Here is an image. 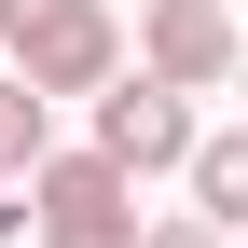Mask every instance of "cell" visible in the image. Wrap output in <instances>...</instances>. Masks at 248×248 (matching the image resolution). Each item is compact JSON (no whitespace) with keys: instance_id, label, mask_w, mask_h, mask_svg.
<instances>
[{"instance_id":"obj_1","label":"cell","mask_w":248,"mask_h":248,"mask_svg":"<svg viewBox=\"0 0 248 248\" xmlns=\"http://www.w3.org/2000/svg\"><path fill=\"white\" fill-rule=\"evenodd\" d=\"M0 69H28L42 97H97L124 69V14L110 0H0Z\"/></svg>"},{"instance_id":"obj_2","label":"cell","mask_w":248,"mask_h":248,"mask_svg":"<svg viewBox=\"0 0 248 248\" xmlns=\"http://www.w3.org/2000/svg\"><path fill=\"white\" fill-rule=\"evenodd\" d=\"M14 193H28V248H138V179H124L97 138L83 152H42Z\"/></svg>"},{"instance_id":"obj_3","label":"cell","mask_w":248,"mask_h":248,"mask_svg":"<svg viewBox=\"0 0 248 248\" xmlns=\"http://www.w3.org/2000/svg\"><path fill=\"white\" fill-rule=\"evenodd\" d=\"M193 124H207V110L179 97V83H152V69H110V83H97V152H110L124 179H166L179 152H193Z\"/></svg>"},{"instance_id":"obj_4","label":"cell","mask_w":248,"mask_h":248,"mask_svg":"<svg viewBox=\"0 0 248 248\" xmlns=\"http://www.w3.org/2000/svg\"><path fill=\"white\" fill-rule=\"evenodd\" d=\"M138 69L179 97H221L234 83V14L221 0H138Z\"/></svg>"},{"instance_id":"obj_5","label":"cell","mask_w":248,"mask_h":248,"mask_svg":"<svg viewBox=\"0 0 248 248\" xmlns=\"http://www.w3.org/2000/svg\"><path fill=\"white\" fill-rule=\"evenodd\" d=\"M179 179H193V221H248V138H221V124H193V152H179Z\"/></svg>"},{"instance_id":"obj_6","label":"cell","mask_w":248,"mask_h":248,"mask_svg":"<svg viewBox=\"0 0 248 248\" xmlns=\"http://www.w3.org/2000/svg\"><path fill=\"white\" fill-rule=\"evenodd\" d=\"M42 152H55V97H42L28 69H0V179H28Z\"/></svg>"},{"instance_id":"obj_7","label":"cell","mask_w":248,"mask_h":248,"mask_svg":"<svg viewBox=\"0 0 248 248\" xmlns=\"http://www.w3.org/2000/svg\"><path fill=\"white\" fill-rule=\"evenodd\" d=\"M138 248H234L221 221H193V207H166V221H138Z\"/></svg>"},{"instance_id":"obj_8","label":"cell","mask_w":248,"mask_h":248,"mask_svg":"<svg viewBox=\"0 0 248 248\" xmlns=\"http://www.w3.org/2000/svg\"><path fill=\"white\" fill-rule=\"evenodd\" d=\"M14 234H28V193H14V179H0V248H14Z\"/></svg>"}]
</instances>
